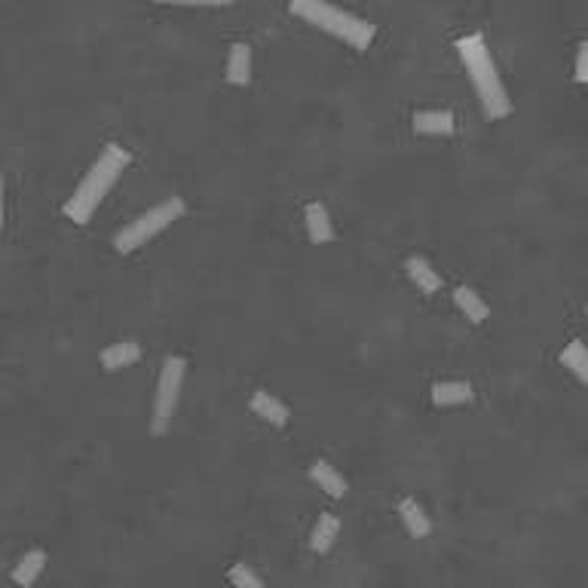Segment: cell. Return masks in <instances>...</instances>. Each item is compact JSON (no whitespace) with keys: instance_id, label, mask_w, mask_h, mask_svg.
<instances>
[{"instance_id":"cell-1","label":"cell","mask_w":588,"mask_h":588,"mask_svg":"<svg viewBox=\"0 0 588 588\" xmlns=\"http://www.w3.org/2000/svg\"><path fill=\"white\" fill-rule=\"evenodd\" d=\"M132 163V153L123 144H104V151L98 153V159L92 163V169L86 172V178L77 184L74 197L65 203V218H71L74 224H89L92 212L102 205V199L108 197V190L117 184V178L123 175V169Z\"/></svg>"},{"instance_id":"cell-2","label":"cell","mask_w":588,"mask_h":588,"mask_svg":"<svg viewBox=\"0 0 588 588\" xmlns=\"http://www.w3.org/2000/svg\"><path fill=\"white\" fill-rule=\"evenodd\" d=\"M457 50L460 58H463L466 71L472 77V86H476L478 98H481V108H484V117L491 120H503L509 117L512 102H509V92H506L503 80L497 74V65L491 58V50H487L484 37L481 35H466L457 40Z\"/></svg>"},{"instance_id":"cell-3","label":"cell","mask_w":588,"mask_h":588,"mask_svg":"<svg viewBox=\"0 0 588 588\" xmlns=\"http://www.w3.org/2000/svg\"><path fill=\"white\" fill-rule=\"evenodd\" d=\"M291 12L300 19H306L310 25H316L319 31H329V35L346 40L356 50H368L374 40V25L365 22V19L352 16L346 10H337L331 4H322V0H294Z\"/></svg>"},{"instance_id":"cell-4","label":"cell","mask_w":588,"mask_h":588,"mask_svg":"<svg viewBox=\"0 0 588 588\" xmlns=\"http://www.w3.org/2000/svg\"><path fill=\"white\" fill-rule=\"evenodd\" d=\"M184 209L187 205L182 197H172V199H166V203L153 205L151 212H144V215H138L135 220H129L123 230H117V236H113V249H117L120 255L142 249L147 239H153L157 233H163L166 227H172V220L182 218Z\"/></svg>"},{"instance_id":"cell-5","label":"cell","mask_w":588,"mask_h":588,"mask_svg":"<svg viewBox=\"0 0 588 588\" xmlns=\"http://www.w3.org/2000/svg\"><path fill=\"white\" fill-rule=\"evenodd\" d=\"M184 368L187 362L182 356H166L163 371H159L157 380V398H153V417H151L153 436H163L169 429L172 417H175L178 396H182V383H184Z\"/></svg>"},{"instance_id":"cell-6","label":"cell","mask_w":588,"mask_h":588,"mask_svg":"<svg viewBox=\"0 0 588 588\" xmlns=\"http://www.w3.org/2000/svg\"><path fill=\"white\" fill-rule=\"evenodd\" d=\"M304 220H306V233H310V239L316 245H325V243H331V239H334V224H331V218H329V209H325V203H319V199L306 203Z\"/></svg>"},{"instance_id":"cell-7","label":"cell","mask_w":588,"mask_h":588,"mask_svg":"<svg viewBox=\"0 0 588 588\" xmlns=\"http://www.w3.org/2000/svg\"><path fill=\"white\" fill-rule=\"evenodd\" d=\"M224 77H227V83H233V86H249V80H251V46L249 43L230 46Z\"/></svg>"},{"instance_id":"cell-8","label":"cell","mask_w":588,"mask_h":588,"mask_svg":"<svg viewBox=\"0 0 588 588\" xmlns=\"http://www.w3.org/2000/svg\"><path fill=\"white\" fill-rule=\"evenodd\" d=\"M414 129L420 135H453L457 120L451 111H420L414 113Z\"/></svg>"},{"instance_id":"cell-9","label":"cell","mask_w":588,"mask_h":588,"mask_svg":"<svg viewBox=\"0 0 588 588\" xmlns=\"http://www.w3.org/2000/svg\"><path fill=\"white\" fill-rule=\"evenodd\" d=\"M405 273H407V279H411V282L417 285L420 291L432 294V291H438V289H441V276H438L436 267H432L426 258L411 255V258L405 260Z\"/></svg>"},{"instance_id":"cell-10","label":"cell","mask_w":588,"mask_h":588,"mask_svg":"<svg viewBox=\"0 0 588 588\" xmlns=\"http://www.w3.org/2000/svg\"><path fill=\"white\" fill-rule=\"evenodd\" d=\"M251 411H255L260 420H267L270 426H289V417H291L289 407L264 390H258L255 396H251Z\"/></svg>"},{"instance_id":"cell-11","label":"cell","mask_w":588,"mask_h":588,"mask_svg":"<svg viewBox=\"0 0 588 588\" xmlns=\"http://www.w3.org/2000/svg\"><path fill=\"white\" fill-rule=\"evenodd\" d=\"M310 478L319 484V491H325L331 499H344L346 497V481L340 476L337 469H334L331 463H325V460H316V463L310 466Z\"/></svg>"},{"instance_id":"cell-12","label":"cell","mask_w":588,"mask_h":588,"mask_svg":"<svg viewBox=\"0 0 588 588\" xmlns=\"http://www.w3.org/2000/svg\"><path fill=\"white\" fill-rule=\"evenodd\" d=\"M472 398H476V392H472V386L463 383V380H445V383L432 386V405H438V407L469 405Z\"/></svg>"},{"instance_id":"cell-13","label":"cell","mask_w":588,"mask_h":588,"mask_svg":"<svg viewBox=\"0 0 588 588\" xmlns=\"http://www.w3.org/2000/svg\"><path fill=\"white\" fill-rule=\"evenodd\" d=\"M43 567H46V552H43V549L25 552L22 558H19V564L12 567V583L22 585V588L35 585L37 576L43 573Z\"/></svg>"},{"instance_id":"cell-14","label":"cell","mask_w":588,"mask_h":588,"mask_svg":"<svg viewBox=\"0 0 588 588\" xmlns=\"http://www.w3.org/2000/svg\"><path fill=\"white\" fill-rule=\"evenodd\" d=\"M398 514H402V524L407 527V533L411 537H417V539H423V537H429L432 533V521H429V514L423 512V506L417 503V499H402L398 503Z\"/></svg>"},{"instance_id":"cell-15","label":"cell","mask_w":588,"mask_h":588,"mask_svg":"<svg viewBox=\"0 0 588 588\" xmlns=\"http://www.w3.org/2000/svg\"><path fill=\"white\" fill-rule=\"evenodd\" d=\"M453 304H457V310L463 313V316L469 319L472 325H481L487 319V313H491V306L484 304V298H481L478 291L466 289V285L453 289Z\"/></svg>"},{"instance_id":"cell-16","label":"cell","mask_w":588,"mask_h":588,"mask_svg":"<svg viewBox=\"0 0 588 588\" xmlns=\"http://www.w3.org/2000/svg\"><path fill=\"white\" fill-rule=\"evenodd\" d=\"M138 359H142V346L135 340H123V344H111L102 352V368L104 371H120V368L138 362Z\"/></svg>"},{"instance_id":"cell-17","label":"cell","mask_w":588,"mask_h":588,"mask_svg":"<svg viewBox=\"0 0 588 588\" xmlns=\"http://www.w3.org/2000/svg\"><path fill=\"white\" fill-rule=\"evenodd\" d=\"M561 365L588 386V346L583 344V340H573V344L564 346V352H561Z\"/></svg>"},{"instance_id":"cell-18","label":"cell","mask_w":588,"mask_h":588,"mask_svg":"<svg viewBox=\"0 0 588 588\" xmlns=\"http://www.w3.org/2000/svg\"><path fill=\"white\" fill-rule=\"evenodd\" d=\"M337 530H340V521L334 518V514H319L316 527H313V537H310V549L313 552H329L334 545V539H337Z\"/></svg>"},{"instance_id":"cell-19","label":"cell","mask_w":588,"mask_h":588,"mask_svg":"<svg viewBox=\"0 0 588 588\" xmlns=\"http://www.w3.org/2000/svg\"><path fill=\"white\" fill-rule=\"evenodd\" d=\"M230 583L236 585V588H267L264 583H260V576H258L255 570H251L249 564H233Z\"/></svg>"},{"instance_id":"cell-20","label":"cell","mask_w":588,"mask_h":588,"mask_svg":"<svg viewBox=\"0 0 588 588\" xmlns=\"http://www.w3.org/2000/svg\"><path fill=\"white\" fill-rule=\"evenodd\" d=\"M576 83H588V40L579 43V56H576Z\"/></svg>"},{"instance_id":"cell-21","label":"cell","mask_w":588,"mask_h":588,"mask_svg":"<svg viewBox=\"0 0 588 588\" xmlns=\"http://www.w3.org/2000/svg\"><path fill=\"white\" fill-rule=\"evenodd\" d=\"M0 227H4V172H0Z\"/></svg>"}]
</instances>
